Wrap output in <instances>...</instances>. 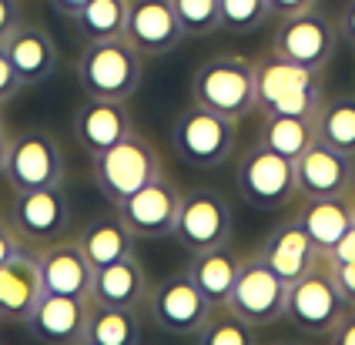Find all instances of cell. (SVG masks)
<instances>
[{
    "mask_svg": "<svg viewBox=\"0 0 355 345\" xmlns=\"http://www.w3.org/2000/svg\"><path fill=\"white\" fill-rule=\"evenodd\" d=\"M144 78V57L124 37L84 44L78 57V84L84 98L131 101Z\"/></svg>",
    "mask_w": 355,
    "mask_h": 345,
    "instance_id": "cell-1",
    "label": "cell"
},
{
    "mask_svg": "<svg viewBox=\"0 0 355 345\" xmlns=\"http://www.w3.org/2000/svg\"><path fill=\"white\" fill-rule=\"evenodd\" d=\"M91 175H94L101 195L111 204H118L141 191L144 184L158 182L164 175V158L148 138L131 131L124 141L111 144L107 151L91 158Z\"/></svg>",
    "mask_w": 355,
    "mask_h": 345,
    "instance_id": "cell-2",
    "label": "cell"
},
{
    "mask_svg": "<svg viewBox=\"0 0 355 345\" xmlns=\"http://www.w3.org/2000/svg\"><path fill=\"white\" fill-rule=\"evenodd\" d=\"M191 101L208 111H218L232 121L248 118L258 107L255 64L235 57V54L208 57L191 78Z\"/></svg>",
    "mask_w": 355,
    "mask_h": 345,
    "instance_id": "cell-3",
    "label": "cell"
},
{
    "mask_svg": "<svg viewBox=\"0 0 355 345\" xmlns=\"http://www.w3.org/2000/svg\"><path fill=\"white\" fill-rule=\"evenodd\" d=\"M171 144L188 168L215 171L232 161L238 144V121L208 111L201 104H188L171 124Z\"/></svg>",
    "mask_w": 355,
    "mask_h": 345,
    "instance_id": "cell-4",
    "label": "cell"
},
{
    "mask_svg": "<svg viewBox=\"0 0 355 345\" xmlns=\"http://www.w3.org/2000/svg\"><path fill=\"white\" fill-rule=\"evenodd\" d=\"M345 308L349 305L338 295V285L329 272V265H325V258H318V265H312L302 278L288 285L285 322L298 328L302 335H329Z\"/></svg>",
    "mask_w": 355,
    "mask_h": 345,
    "instance_id": "cell-5",
    "label": "cell"
},
{
    "mask_svg": "<svg viewBox=\"0 0 355 345\" xmlns=\"http://www.w3.org/2000/svg\"><path fill=\"white\" fill-rule=\"evenodd\" d=\"M235 188L252 208L278 211V208L292 204V198L298 195L295 164L288 161V158H282V154H275L272 148L255 141L238 158Z\"/></svg>",
    "mask_w": 355,
    "mask_h": 345,
    "instance_id": "cell-6",
    "label": "cell"
},
{
    "mask_svg": "<svg viewBox=\"0 0 355 345\" xmlns=\"http://www.w3.org/2000/svg\"><path fill=\"white\" fill-rule=\"evenodd\" d=\"M3 178L10 184V191L64 184V151H60L58 138L44 127H27L17 138H10Z\"/></svg>",
    "mask_w": 355,
    "mask_h": 345,
    "instance_id": "cell-7",
    "label": "cell"
},
{
    "mask_svg": "<svg viewBox=\"0 0 355 345\" xmlns=\"http://www.w3.org/2000/svg\"><path fill=\"white\" fill-rule=\"evenodd\" d=\"M285 299H288V282L278 278L275 272L258 258V251L241 258L238 278L232 285V295H228V305L241 319H248L255 328L282 322L285 319Z\"/></svg>",
    "mask_w": 355,
    "mask_h": 345,
    "instance_id": "cell-8",
    "label": "cell"
},
{
    "mask_svg": "<svg viewBox=\"0 0 355 345\" xmlns=\"http://www.w3.org/2000/svg\"><path fill=\"white\" fill-rule=\"evenodd\" d=\"M235 218L228 202L211 191V188H195L188 195H181V211H178L175 238L188 251H208L232 242Z\"/></svg>",
    "mask_w": 355,
    "mask_h": 345,
    "instance_id": "cell-9",
    "label": "cell"
},
{
    "mask_svg": "<svg viewBox=\"0 0 355 345\" xmlns=\"http://www.w3.org/2000/svg\"><path fill=\"white\" fill-rule=\"evenodd\" d=\"M338 47V27L325 14L309 10L298 17H282L275 37H272V54L285 61L309 67V71H325Z\"/></svg>",
    "mask_w": 355,
    "mask_h": 345,
    "instance_id": "cell-10",
    "label": "cell"
},
{
    "mask_svg": "<svg viewBox=\"0 0 355 345\" xmlns=\"http://www.w3.org/2000/svg\"><path fill=\"white\" fill-rule=\"evenodd\" d=\"M144 305H148L151 322L168 335H195L211 312L208 299L198 292L188 272H175V275L161 278L158 285H151Z\"/></svg>",
    "mask_w": 355,
    "mask_h": 345,
    "instance_id": "cell-11",
    "label": "cell"
},
{
    "mask_svg": "<svg viewBox=\"0 0 355 345\" xmlns=\"http://www.w3.org/2000/svg\"><path fill=\"white\" fill-rule=\"evenodd\" d=\"M7 222L17 228V235L31 245H47L67 235L71 224V202L60 184L51 188H31V191H14L10 202V218Z\"/></svg>",
    "mask_w": 355,
    "mask_h": 345,
    "instance_id": "cell-12",
    "label": "cell"
},
{
    "mask_svg": "<svg viewBox=\"0 0 355 345\" xmlns=\"http://www.w3.org/2000/svg\"><path fill=\"white\" fill-rule=\"evenodd\" d=\"M124 41L141 57H168L184 41L181 21L171 0H128V24Z\"/></svg>",
    "mask_w": 355,
    "mask_h": 345,
    "instance_id": "cell-13",
    "label": "cell"
},
{
    "mask_svg": "<svg viewBox=\"0 0 355 345\" xmlns=\"http://www.w3.org/2000/svg\"><path fill=\"white\" fill-rule=\"evenodd\" d=\"M87 315H91V299L78 295H60V292H40L31 315L24 319V328L31 339L54 345H84L87 332Z\"/></svg>",
    "mask_w": 355,
    "mask_h": 345,
    "instance_id": "cell-14",
    "label": "cell"
},
{
    "mask_svg": "<svg viewBox=\"0 0 355 345\" xmlns=\"http://www.w3.org/2000/svg\"><path fill=\"white\" fill-rule=\"evenodd\" d=\"M295 188L302 198H336L355 184V158L325 141H312L295 161Z\"/></svg>",
    "mask_w": 355,
    "mask_h": 345,
    "instance_id": "cell-15",
    "label": "cell"
},
{
    "mask_svg": "<svg viewBox=\"0 0 355 345\" xmlns=\"http://www.w3.org/2000/svg\"><path fill=\"white\" fill-rule=\"evenodd\" d=\"M114 208L121 211V218L131 224V231L138 238H168V235H175L178 211H181V191H178L175 182H168L161 175L158 182L144 184L141 191L118 202Z\"/></svg>",
    "mask_w": 355,
    "mask_h": 345,
    "instance_id": "cell-16",
    "label": "cell"
},
{
    "mask_svg": "<svg viewBox=\"0 0 355 345\" xmlns=\"http://www.w3.org/2000/svg\"><path fill=\"white\" fill-rule=\"evenodd\" d=\"M34 255H37V268H40V285H44L47 292L91 299V288H94V265L87 262V255H84V248H80L78 235H74V238L60 235L54 242L40 245Z\"/></svg>",
    "mask_w": 355,
    "mask_h": 345,
    "instance_id": "cell-17",
    "label": "cell"
},
{
    "mask_svg": "<svg viewBox=\"0 0 355 345\" xmlns=\"http://www.w3.org/2000/svg\"><path fill=\"white\" fill-rule=\"evenodd\" d=\"M74 141L94 158L101 151H107L111 144L124 141L135 121H131V111L124 101H104V98H84V104H78L74 111Z\"/></svg>",
    "mask_w": 355,
    "mask_h": 345,
    "instance_id": "cell-18",
    "label": "cell"
},
{
    "mask_svg": "<svg viewBox=\"0 0 355 345\" xmlns=\"http://www.w3.org/2000/svg\"><path fill=\"white\" fill-rule=\"evenodd\" d=\"M3 54L14 64L24 87L44 84L58 71V41L44 24H20L17 30L3 41Z\"/></svg>",
    "mask_w": 355,
    "mask_h": 345,
    "instance_id": "cell-19",
    "label": "cell"
},
{
    "mask_svg": "<svg viewBox=\"0 0 355 345\" xmlns=\"http://www.w3.org/2000/svg\"><path fill=\"white\" fill-rule=\"evenodd\" d=\"M258 258L268 265L278 278H285V282L292 285L312 265H318L322 255L315 251V245L305 235V228L298 224V218H288V222H282L278 228L268 231V238L258 248Z\"/></svg>",
    "mask_w": 355,
    "mask_h": 345,
    "instance_id": "cell-20",
    "label": "cell"
},
{
    "mask_svg": "<svg viewBox=\"0 0 355 345\" xmlns=\"http://www.w3.org/2000/svg\"><path fill=\"white\" fill-rule=\"evenodd\" d=\"M40 292H44V285H40L37 255L20 248L10 262L0 265V322L24 325L34 302L40 299Z\"/></svg>",
    "mask_w": 355,
    "mask_h": 345,
    "instance_id": "cell-21",
    "label": "cell"
},
{
    "mask_svg": "<svg viewBox=\"0 0 355 345\" xmlns=\"http://www.w3.org/2000/svg\"><path fill=\"white\" fill-rule=\"evenodd\" d=\"M148 272L138 262V255H124L118 262L94 268V288L91 302L98 305H118V308H141L148 302Z\"/></svg>",
    "mask_w": 355,
    "mask_h": 345,
    "instance_id": "cell-22",
    "label": "cell"
},
{
    "mask_svg": "<svg viewBox=\"0 0 355 345\" xmlns=\"http://www.w3.org/2000/svg\"><path fill=\"white\" fill-rule=\"evenodd\" d=\"M78 242L87 255V262L101 268V265H111L124 258V255H135V242L138 235L131 231V224L121 218V211H107V215H94L91 222L78 231Z\"/></svg>",
    "mask_w": 355,
    "mask_h": 345,
    "instance_id": "cell-23",
    "label": "cell"
},
{
    "mask_svg": "<svg viewBox=\"0 0 355 345\" xmlns=\"http://www.w3.org/2000/svg\"><path fill=\"white\" fill-rule=\"evenodd\" d=\"M298 224L305 228V235L312 238L318 255H329L338 245V238L355 224L352 202L349 195H336V198H305V208L295 215Z\"/></svg>",
    "mask_w": 355,
    "mask_h": 345,
    "instance_id": "cell-24",
    "label": "cell"
},
{
    "mask_svg": "<svg viewBox=\"0 0 355 345\" xmlns=\"http://www.w3.org/2000/svg\"><path fill=\"white\" fill-rule=\"evenodd\" d=\"M238 268H241V255L232 251L228 245H221L208 251H191V262L184 272L191 275V282L208 299V305H225L238 278Z\"/></svg>",
    "mask_w": 355,
    "mask_h": 345,
    "instance_id": "cell-25",
    "label": "cell"
},
{
    "mask_svg": "<svg viewBox=\"0 0 355 345\" xmlns=\"http://www.w3.org/2000/svg\"><path fill=\"white\" fill-rule=\"evenodd\" d=\"M265 121L258 127V144L272 148L275 154L295 161L298 154L315 141V118H298V114H275L261 111Z\"/></svg>",
    "mask_w": 355,
    "mask_h": 345,
    "instance_id": "cell-26",
    "label": "cell"
},
{
    "mask_svg": "<svg viewBox=\"0 0 355 345\" xmlns=\"http://www.w3.org/2000/svg\"><path fill=\"white\" fill-rule=\"evenodd\" d=\"M138 342H141L138 308H118V305L91 302L84 345H138Z\"/></svg>",
    "mask_w": 355,
    "mask_h": 345,
    "instance_id": "cell-27",
    "label": "cell"
},
{
    "mask_svg": "<svg viewBox=\"0 0 355 345\" xmlns=\"http://www.w3.org/2000/svg\"><path fill=\"white\" fill-rule=\"evenodd\" d=\"M322 71H309V67H298V64L285 61L278 54H268L255 64V94H258V107L268 111L278 98H285L288 91H295L302 84L315 81Z\"/></svg>",
    "mask_w": 355,
    "mask_h": 345,
    "instance_id": "cell-28",
    "label": "cell"
},
{
    "mask_svg": "<svg viewBox=\"0 0 355 345\" xmlns=\"http://www.w3.org/2000/svg\"><path fill=\"white\" fill-rule=\"evenodd\" d=\"M80 41H114L124 37V24H128V0H87L78 14L71 17Z\"/></svg>",
    "mask_w": 355,
    "mask_h": 345,
    "instance_id": "cell-29",
    "label": "cell"
},
{
    "mask_svg": "<svg viewBox=\"0 0 355 345\" xmlns=\"http://www.w3.org/2000/svg\"><path fill=\"white\" fill-rule=\"evenodd\" d=\"M315 138L355 158V94L322 101L315 114Z\"/></svg>",
    "mask_w": 355,
    "mask_h": 345,
    "instance_id": "cell-30",
    "label": "cell"
},
{
    "mask_svg": "<svg viewBox=\"0 0 355 345\" xmlns=\"http://www.w3.org/2000/svg\"><path fill=\"white\" fill-rule=\"evenodd\" d=\"M258 328L248 319H241L232 305H211L208 319L201 322V328L195 332V339L201 345H248L255 342Z\"/></svg>",
    "mask_w": 355,
    "mask_h": 345,
    "instance_id": "cell-31",
    "label": "cell"
},
{
    "mask_svg": "<svg viewBox=\"0 0 355 345\" xmlns=\"http://www.w3.org/2000/svg\"><path fill=\"white\" fill-rule=\"evenodd\" d=\"M268 17V0H218V21L228 34H252Z\"/></svg>",
    "mask_w": 355,
    "mask_h": 345,
    "instance_id": "cell-32",
    "label": "cell"
},
{
    "mask_svg": "<svg viewBox=\"0 0 355 345\" xmlns=\"http://www.w3.org/2000/svg\"><path fill=\"white\" fill-rule=\"evenodd\" d=\"M175 3V14L181 21L184 37H208L221 30L218 21V0H171Z\"/></svg>",
    "mask_w": 355,
    "mask_h": 345,
    "instance_id": "cell-33",
    "label": "cell"
},
{
    "mask_svg": "<svg viewBox=\"0 0 355 345\" xmlns=\"http://www.w3.org/2000/svg\"><path fill=\"white\" fill-rule=\"evenodd\" d=\"M20 91H24V81H20V74L14 71V64L7 61V54L0 47V104L14 101Z\"/></svg>",
    "mask_w": 355,
    "mask_h": 345,
    "instance_id": "cell-34",
    "label": "cell"
},
{
    "mask_svg": "<svg viewBox=\"0 0 355 345\" xmlns=\"http://www.w3.org/2000/svg\"><path fill=\"white\" fill-rule=\"evenodd\" d=\"M329 265V262H325ZM329 272H332V278L338 285V295L345 299L349 308H355V262H345V265H329Z\"/></svg>",
    "mask_w": 355,
    "mask_h": 345,
    "instance_id": "cell-35",
    "label": "cell"
},
{
    "mask_svg": "<svg viewBox=\"0 0 355 345\" xmlns=\"http://www.w3.org/2000/svg\"><path fill=\"white\" fill-rule=\"evenodd\" d=\"M20 0H0V47L20 27Z\"/></svg>",
    "mask_w": 355,
    "mask_h": 345,
    "instance_id": "cell-36",
    "label": "cell"
},
{
    "mask_svg": "<svg viewBox=\"0 0 355 345\" xmlns=\"http://www.w3.org/2000/svg\"><path fill=\"white\" fill-rule=\"evenodd\" d=\"M20 248H24V238L17 235V228H14L10 222H3V218H0V265L10 262Z\"/></svg>",
    "mask_w": 355,
    "mask_h": 345,
    "instance_id": "cell-37",
    "label": "cell"
},
{
    "mask_svg": "<svg viewBox=\"0 0 355 345\" xmlns=\"http://www.w3.org/2000/svg\"><path fill=\"white\" fill-rule=\"evenodd\" d=\"M318 0H268V10H272V17H298V14H309V10H315Z\"/></svg>",
    "mask_w": 355,
    "mask_h": 345,
    "instance_id": "cell-38",
    "label": "cell"
},
{
    "mask_svg": "<svg viewBox=\"0 0 355 345\" xmlns=\"http://www.w3.org/2000/svg\"><path fill=\"white\" fill-rule=\"evenodd\" d=\"M325 339H332L336 345H355V308L342 312V319L332 325V332Z\"/></svg>",
    "mask_w": 355,
    "mask_h": 345,
    "instance_id": "cell-39",
    "label": "cell"
},
{
    "mask_svg": "<svg viewBox=\"0 0 355 345\" xmlns=\"http://www.w3.org/2000/svg\"><path fill=\"white\" fill-rule=\"evenodd\" d=\"M329 265H345V262H355V224L338 238V245L329 251V255H322Z\"/></svg>",
    "mask_w": 355,
    "mask_h": 345,
    "instance_id": "cell-40",
    "label": "cell"
},
{
    "mask_svg": "<svg viewBox=\"0 0 355 345\" xmlns=\"http://www.w3.org/2000/svg\"><path fill=\"white\" fill-rule=\"evenodd\" d=\"M338 37L355 47V0L345 3V10H342V17H338Z\"/></svg>",
    "mask_w": 355,
    "mask_h": 345,
    "instance_id": "cell-41",
    "label": "cell"
},
{
    "mask_svg": "<svg viewBox=\"0 0 355 345\" xmlns=\"http://www.w3.org/2000/svg\"><path fill=\"white\" fill-rule=\"evenodd\" d=\"M47 3H51L58 14H64V17H74V14H78L87 0H47Z\"/></svg>",
    "mask_w": 355,
    "mask_h": 345,
    "instance_id": "cell-42",
    "label": "cell"
},
{
    "mask_svg": "<svg viewBox=\"0 0 355 345\" xmlns=\"http://www.w3.org/2000/svg\"><path fill=\"white\" fill-rule=\"evenodd\" d=\"M7 131H0V175H3V161H7Z\"/></svg>",
    "mask_w": 355,
    "mask_h": 345,
    "instance_id": "cell-43",
    "label": "cell"
},
{
    "mask_svg": "<svg viewBox=\"0 0 355 345\" xmlns=\"http://www.w3.org/2000/svg\"><path fill=\"white\" fill-rule=\"evenodd\" d=\"M349 202H352V215H355V184H352V191H349Z\"/></svg>",
    "mask_w": 355,
    "mask_h": 345,
    "instance_id": "cell-44",
    "label": "cell"
},
{
    "mask_svg": "<svg viewBox=\"0 0 355 345\" xmlns=\"http://www.w3.org/2000/svg\"><path fill=\"white\" fill-rule=\"evenodd\" d=\"M0 131H3V104H0Z\"/></svg>",
    "mask_w": 355,
    "mask_h": 345,
    "instance_id": "cell-45",
    "label": "cell"
}]
</instances>
